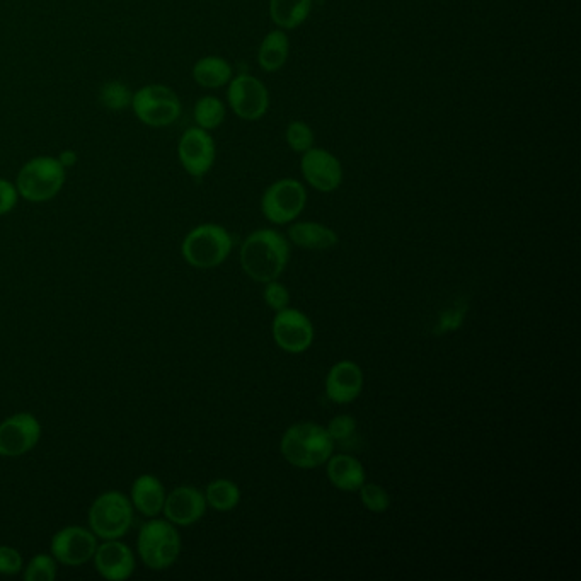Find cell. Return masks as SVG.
<instances>
[{"label":"cell","mask_w":581,"mask_h":581,"mask_svg":"<svg viewBox=\"0 0 581 581\" xmlns=\"http://www.w3.org/2000/svg\"><path fill=\"white\" fill-rule=\"evenodd\" d=\"M239 259L244 273L265 285L282 277L290 261V242L275 229H259L242 242Z\"/></svg>","instance_id":"6da1fadb"},{"label":"cell","mask_w":581,"mask_h":581,"mask_svg":"<svg viewBox=\"0 0 581 581\" xmlns=\"http://www.w3.org/2000/svg\"><path fill=\"white\" fill-rule=\"evenodd\" d=\"M333 438L326 426L312 421H300L288 426L280 442V452L290 466L297 469H316L334 454Z\"/></svg>","instance_id":"7a4b0ae2"},{"label":"cell","mask_w":581,"mask_h":581,"mask_svg":"<svg viewBox=\"0 0 581 581\" xmlns=\"http://www.w3.org/2000/svg\"><path fill=\"white\" fill-rule=\"evenodd\" d=\"M231 232L219 224H202L188 232L181 253L188 265L198 270H212L222 265L231 254Z\"/></svg>","instance_id":"3957f363"},{"label":"cell","mask_w":581,"mask_h":581,"mask_svg":"<svg viewBox=\"0 0 581 581\" xmlns=\"http://www.w3.org/2000/svg\"><path fill=\"white\" fill-rule=\"evenodd\" d=\"M65 167L57 157L40 156L26 162L18 179L16 188L19 196L33 203H43L52 200L64 188Z\"/></svg>","instance_id":"277c9868"},{"label":"cell","mask_w":581,"mask_h":581,"mask_svg":"<svg viewBox=\"0 0 581 581\" xmlns=\"http://www.w3.org/2000/svg\"><path fill=\"white\" fill-rule=\"evenodd\" d=\"M137 547L147 568L167 570L181 554V535L169 520H150L140 529Z\"/></svg>","instance_id":"5b68a950"},{"label":"cell","mask_w":581,"mask_h":581,"mask_svg":"<svg viewBox=\"0 0 581 581\" xmlns=\"http://www.w3.org/2000/svg\"><path fill=\"white\" fill-rule=\"evenodd\" d=\"M133 522V505L120 491H108L94 500L89 527L103 541L121 539Z\"/></svg>","instance_id":"8992f818"},{"label":"cell","mask_w":581,"mask_h":581,"mask_svg":"<svg viewBox=\"0 0 581 581\" xmlns=\"http://www.w3.org/2000/svg\"><path fill=\"white\" fill-rule=\"evenodd\" d=\"M132 108L135 116L147 127L164 128L178 121L183 111L178 94L162 84L140 87L133 94Z\"/></svg>","instance_id":"52a82bcc"},{"label":"cell","mask_w":581,"mask_h":581,"mask_svg":"<svg viewBox=\"0 0 581 581\" xmlns=\"http://www.w3.org/2000/svg\"><path fill=\"white\" fill-rule=\"evenodd\" d=\"M305 205L307 190L294 178L278 179L261 196V212L275 225L292 224L304 212Z\"/></svg>","instance_id":"ba28073f"},{"label":"cell","mask_w":581,"mask_h":581,"mask_svg":"<svg viewBox=\"0 0 581 581\" xmlns=\"http://www.w3.org/2000/svg\"><path fill=\"white\" fill-rule=\"evenodd\" d=\"M227 101L241 120L258 121L270 110V91L258 77L241 74L229 82Z\"/></svg>","instance_id":"9c48e42d"},{"label":"cell","mask_w":581,"mask_h":581,"mask_svg":"<svg viewBox=\"0 0 581 581\" xmlns=\"http://www.w3.org/2000/svg\"><path fill=\"white\" fill-rule=\"evenodd\" d=\"M273 340L280 350L290 355H300L311 348L314 343V326L311 319L299 309L287 307L277 312L271 324Z\"/></svg>","instance_id":"30bf717a"},{"label":"cell","mask_w":581,"mask_h":581,"mask_svg":"<svg viewBox=\"0 0 581 581\" xmlns=\"http://www.w3.org/2000/svg\"><path fill=\"white\" fill-rule=\"evenodd\" d=\"M178 157L181 166L185 167L186 173L190 174L191 178H203L205 174L210 173L215 164L217 157L215 140L203 128H188L179 139Z\"/></svg>","instance_id":"8fae6325"},{"label":"cell","mask_w":581,"mask_h":581,"mask_svg":"<svg viewBox=\"0 0 581 581\" xmlns=\"http://www.w3.org/2000/svg\"><path fill=\"white\" fill-rule=\"evenodd\" d=\"M300 171L305 183L321 193H333L343 183V166L329 150L311 147L302 154Z\"/></svg>","instance_id":"7c38bea8"},{"label":"cell","mask_w":581,"mask_h":581,"mask_svg":"<svg viewBox=\"0 0 581 581\" xmlns=\"http://www.w3.org/2000/svg\"><path fill=\"white\" fill-rule=\"evenodd\" d=\"M96 549H98L96 534L93 530L84 529L79 525H70L58 530L57 534L53 535L50 546L53 558L67 566H81L91 561Z\"/></svg>","instance_id":"4fadbf2b"},{"label":"cell","mask_w":581,"mask_h":581,"mask_svg":"<svg viewBox=\"0 0 581 581\" xmlns=\"http://www.w3.org/2000/svg\"><path fill=\"white\" fill-rule=\"evenodd\" d=\"M41 438L40 421L18 413L0 423V457H19L35 449Z\"/></svg>","instance_id":"5bb4252c"},{"label":"cell","mask_w":581,"mask_h":581,"mask_svg":"<svg viewBox=\"0 0 581 581\" xmlns=\"http://www.w3.org/2000/svg\"><path fill=\"white\" fill-rule=\"evenodd\" d=\"M207 512L205 493L195 486H178L166 495L162 513L166 520L178 527H188L200 520Z\"/></svg>","instance_id":"9a60e30c"},{"label":"cell","mask_w":581,"mask_h":581,"mask_svg":"<svg viewBox=\"0 0 581 581\" xmlns=\"http://www.w3.org/2000/svg\"><path fill=\"white\" fill-rule=\"evenodd\" d=\"M363 384L365 377L362 367L353 360H341L329 369L324 389L331 403L350 404L362 394Z\"/></svg>","instance_id":"2e32d148"},{"label":"cell","mask_w":581,"mask_h":581,"mask_svg":"<svg viewBox=\"0 0 581 581\" xmlns=\"http://www.w3.org/2000/svg\"><path fill=\"white\" fill-rule=\"evenodd\" d=\"M93 559L96 571L106 580H128L135 571V556L132 549L118 539L99 544Z\"/></svg>","instance_id":"e0dca14e"},{"label":"cell","mask_w":581,"mask_h":581,"mask_svg":"<svg viewBox=\"0 0 581 581\" xmlns=\"http://www.w3.org/2000/svg\"><path fill=\"white\" fill-rule=\"evenodd\" d=\"M329 483L346 493L358 491L365 481V467L350 454H333L326 462Z\"/></svg>","instance_id":"ac0fdd59"},{"label":"cell","mask_w":581,"mask_h":581,"mask_svg":"<svg viewBox=\"0 0 581 581\" xmlns=\"http://www.w3.org/2000/svg\"><path fill=\"white\" fill-rule=\"evenodd\" d=\"M287 234L288 241L297 248L309 251H328L340 242V237L331 227L319 222H292Z\"/></svg>","instance_id":"d6986e66"},{"label":"cell","mask_w":581,"mask_h":581,"mask_svg":"<svg viewBox=\"0 0 581 581\" xmlns=\"http://www.w3.org/2000/svg\"><path fill=\"white\" fill-rule=\"evenodd\" d=\"M166 501V489L152 474H142L132 486V505L145 517H157Z\"/></svg>","instance_id":"ffe728a7"},{"label":"cell","mask_w":581,"mask_h":581,"mask_svg":"<svg viewBox=\"0 0 581 581\" xmlns=\"http://www.w3.org/2000/svg\"><path fill=\"white\" fill-rule=\"evenodd\" d=\"M290 40L283 29H273L263 38L258 50V64L268 74H275L287 64Z\"/></svg>","instance_id":"44dd1931"},{"label":"cell","mask_w":581,"mask_h":581,"mask_svg":"<svg viewBox=\"0 0 581 581\" xmlns=\"http://www.w3.org/2000/svg\"><path fill=\"white\" fill-rule=\"evenodd\" d=\"M314 0H270V18L278 29H297L309 19Z\"/></svg>","instance_id":"7402d4cb"},{"label":"cell","mask_w":581,"mask_h":581,"mask_svg":"<svg viewBox=\"0 0 581 581\" xmlns=\"http://www.w3.org/2000/svg\"><path fill=\"white\" fill-rule=\"evenodd\" d=\"M232 77H234L232 65L217 55L200 58L193 67V79L198 86L205 89H220L227 86Z\"/></svg>","instance_id":"603a6c76"},{"label":"cell","mask_w":581,"mask_h":581,"mask_svg":"<svg viewBox=\"0 0 581 581\" xmlns=\"http://www.w3.org/2000/svg\"><path fill=\"white\" fill-rule=\"evenodd\" d=\"M205 500L217 512H231L241 501V489L231 479H215L207 486Z\"/></svg>","instance_id":"cb8c5ba5"},{"label":"cell","mask_w":581,"mask_h":581,"mask_svg":"<svg viewBox=\"0 0 581 581\" xmlns=\"http://www.w3.org/2000/svg\"><path fill=\"white\" fill-rule=\"evenodd\" d=\"M225 113H227L225 104L215 96H203V98L198 99L195 111H193L196 125L207 132L217 130L224 123Z\"/></svg>","instance_id":"d4e9b609"},{"label":"cell","mask_w":581,"mask_h":581,"mask_svg":"<svg viewBox=\"0 0 581 581\" xmlns=\"http://www.w3.org/2000/svg\"><path fill=\"white\" fill-rule=\"evenodd\" d=\"M133 94L123 82L110 81L103 84L99 91V101L106 110L123 111L128 106H132Z\"/></svg>","instance_id":"484cf974"},{"label":"cell","mask_w":581,"mask_h":581,"mask_svg":"<svg viewBox=\"0 0 581 581\" xmlns=\"http://www.w3.org/2000/svg\"><path fill=\"white\" fill-rule=\"evenodd\" d=\"M285 139H287L288 147L294 150L295 154H304L311 147H314V132L302 120H294L288 123Z\"/></svg>","instance_id":"4316f807"},{"label":"cell","mask_w":581,"mask_h":581,"mask_svg":"<svg viewBox=\"0 0 581 581\" xmlns=\"http://www.w3.org/2000/svg\"><path fill=\"white\" fill-rule=\"evenodd\" d=\"M363 507L372 513H384L391 507V495L379 484L365 483L358 489Z\"/></svg>","instance_id":"83f0119b"},{"label":"cell","mask_w":581,"mask_h":581,"mask_svg":"<svg viewBox=\"0 0 581 581\" xmlns=\"http://www.w3.org/2000/svg\"><path fill=\"white\" fill-rule=\"evenodd\" d=\"M57 578V559L48 554H36L24 568L26 581H53Z\"/></svg>","instance_id":"f1b7e54d"},{"label":"cell","mask_w":581,"mask_h":581,"mask_svg":"<svg viewBox=\"0 0 581 581\" xmlns=\"http://www.w3.org/2000/svg\"><path fill=\"white\" fill-rule=\"evenodd\" d=\"M329 437L333 438L334 445L336 443L348 442L355 433H357V421L350 415L334 416L333 420L329 421L328 426Z\"/></svg>","instance_id":"f546056e"},{"label":"cell","mask_w":581,"mask_h":581,"mask_svg":"<svg viewBox=\"0 0 581 581\" xmlns=\"http://www.w3.org/2000/svg\"><path fill=\"white\" fill-rule=\"evenodd\" d=\"M263 299L265 304L270 307L271 311L280 312L283 309L290 307V292L283 283L278 280L265 283V290H263Z\"/></svg>","instance_id":"4dcf8cb0"},{"label":"cell","mask_w":581,"mask_h":581,"mask_svg":"<svg viewBox=\"0 0 581 581\" xmlns=\"http://www.w3.org/2000/svg\"><path fill=\"white\" fill-rule=\"evenodd\" d=\"M467 314L466 304H457L449 311L442 312L438 317L437 328L435 334L452 333L455 329H459L464 323Z\"/></svg>","instance_id":"1f68e13d"},{"label":"cell","mask_w":581,"mask_h":581,"mask_svg":"<svg viewBox=\"0 0 581 581\" xmlns=\"http://www.w3.org/2000/svg\"><path fill=\"white\" fill-rule=\"evenodd\" d=\"M23 568V556H21L18 549L0 546V575H18Z\"/></svg>","instance_id":"d6a6232c"},{"label":"cell","mask_w":581,"mask_h":581,"mask_svg":"<svg viewBox=\"0 0 581 581\" xmlns=\"http://www.w3.org/2000/svg\"><path fill=\"white\" fill-rule=\"evenodd\" d=\"M18 198L16 185H12L7 179L0 178V215H6L14 210V207L18 205Z\"/></svg>","instance_id":"836d02e7"},{"label":"cell","mask_w":581,"mask_h":581,"mask_svg":"<svg viewBox=\"0 0 581 581\" xmlns=\"http://www.w3.org/2000/svg\"><path fill=\"white\" fill-rule=\"evenodd\" d=\"M60 164L65 167V169H69V167H74L79 161V157L75 154L74 150H64V152H60L57 157Z\"/></svg>","instance_id":"e575fe53"}]
</instances>
